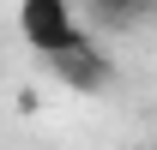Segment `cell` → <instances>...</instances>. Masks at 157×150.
<instances>
[{"label":"cell","mask_w":157,"mask_h":150,"mask_svg":"<svg viewBox=\"0 0 157 150\" xmlns=\"http://www.w3.org/2000/svg\"><path fill=\"white\" fill-rule=\"evenodd\" d=\"M91 12H97V24H109V30H133V24H145L151 0H91Z\"/></svg>","instance_id":"3957f363"},{"label":"cell","mask_w":157,"mask_h":150,"mask_svg":"<svg viewBox=\"0 0 157 150\" xmlns=\"http://www.w3.org/2000/svg\"><path fill=\"white\" fill-rule=\"evenodd\" d=\"M48 72L67 84V90H85V96H97L115 84V60L103 54L97 42H78V48H60V54H48Z\"/></svg>","instance_id":"7a4b0ae2"},{"label":"cell","mask_w":157,"mask_h":150,"mask_svg":"<svg viewBox=\"0 0 157 150\" xmlns=\"http://www.w3.org/2000/svg\"><path fill=\"white\" fill-rule=\"evenodd\" d=\"M18 30H24V42H30L42 60L60 54V48L91 42V36L73 24V0H18Z\"/></svg>","instance_id":"6da1fadb"}]
</instances>
